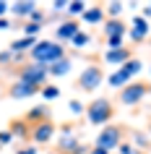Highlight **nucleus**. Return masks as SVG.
I'll return each instance as SVG.
<instances>
[{
    "mask_svg": "<svg viewBox=\"0 0 151 154\" xmlns=\"http://www.w3.org/2000/svg\"><path fill=\"white\" fill-rule=\"evenodd\" d=\"M104 37H128V24L122 18H107L104 21Z\"/></svg>",
    "mask_w": 151,
    "mask_h": 154,
    "instance_id": "dca6fc26",
    "label": "nucleus"
},
{
    "mask_svg": "<svg viewBox=\"0 0 151 154\" xmlns=\"http://www.w3.org/2000/svg\"><path fill=\"white\" fill-rule=\"evenodd\" d=\"M122 136H125V128L122 125H115V123H110V125H104L102 131H99V136H96L94 146H102V149H107V152H117V146L122 144Z\"/></svg>",
    "mask_w": 151,
    "mask_h": 154,
    "instance_id": "423d86ee",
    "label": "nucleus"
},
{
    "mask_svg": "<svg viewBox=\"0 0 151 154\" xmlns=\"http://www.w3.org/2000/svg\"><path fill=\"white\" fill-rule=\"evenodd\" d=\"M47 154H57V152H47Z\"/></svg>",
    "mask_w": 151,
    "mask_h": 154,
    "instance_id": "ea45409f",
    "label": "nucleus"
},
{
    "mask_svg": "<svg viewBox=\"0 0 151 154\" xmlns=\"http://www.w3.org/2000/svg\"><path fill=\"white\" fill-rule=\"evenodd\" d=\"M29 21H32V24H39V26H44V21H47V13H44V11H34L32 16H29Z\"/></svg>",
    "mask_w": 151,
    "mask_h": 154,
    "instance_id": "c756f323",
    "label": "nucleus"
},
{
    "mask_svg": "<svg viewBox=\"0 0 151 154\" xmlns=\"http://www.w3.org/2000/svg\"><path fill=\"white\" fill-rule=\"evenodd\" d=\"M68 3H71V0H55L52 8H55V11H68Z\"/></svg>",
    "mask_w": 151,
    "mask_h": 154,
    "instance_id": "72a5a7b5",
    "label": "nucleus"
},
{
    "mask_svg": "<svg viewBox=\"0 0 151 154\" xmlns=\"http://www.w3.org/2000/svg\"><path fill=\"white\" fill-rule=\"evenodd\" d=\"M104 11H107V16H110V18H120V13H122V3H107Z\"/></svg>",
    "mask_w": 151,
    "mask_h": 154,
    "instance_id": "a878e982",
    "label": "nucleus"
},
{
    "mask_svg": "<svg viewBox=\"0 0 151 154\" xmlns=\"http://www.w3.org/2000/svg\"><path fill=\"white\" fill-rule=\"evenodd\" d=\"M8 131H11V136H13V138H21V141H26V138L32 136V128L26 125V120H24V118H21V120H13Z\"/></svg>",
    "mask_w": 151,
    "mask_h": 154,
    "instance_id": "aec40b11",
    "label": "nucleus"
},
{
    "mask_svg": "<svg viewBox=\"0 0 151 154\" xmlns=\"http://www.w3.org/2000/svg\"><path fill=\"white\" fill-rule=\"evenodd\" d=\"M57 154H89V149L78 141L76 131L71 125H65L63 136H57Z\"/></svg>",
    "mask_w": 151,
    "mask_h": 154,
    "instance_id": "6e6552de",
    "label": "nucleus"
},
{
    "mask_svg": "<svg viewBox=\"0 0 151 154\" xmlns=\"http://www.w3.org/2000/svg\"><path fill=\"white\" fill-rule=\"evenodd\" d=\"M71 68H73L71 57H63V60H57V63L47 65V73H50V76H55V79H60V76H68V73H71Z\"/></svg>",
    "mask_w": 151,
    "mask_h": 154,
    "instance_id": "6ab92c4d",
    "label": "nucleus"
},
{
    "mask_svg": "<svg viewBox=\"0 0 151 154\" xmlns=\"http://www.w3.org/2000/svg\"><path fill=\"white\" fill-rule=\"evenodd\" d=\"M149 136H151V120H149Z\"/></svg>",
    "mask_w": 151,
    "mask_h": 154,
    "instance_id": "58836bf2",
    "label": "nucleus"
},
{
    "mask_svg": "<svg viewBox=\"0 0 151 154\" xmlns=\"http://www.w3.org/2000/svg\"><path fill=\"white\" fill-rule=\"evenodd\" d=\"M11 141H13V136H11V131H8V128H5V131H0V144H3V146H8Z\"/></svg>",
    "mask_w": 151,
    "mask_h": 154,
    "instance_id": "2f4dec72",
    "label": "nucleus"
},
{
    "mask_svg": "<svg viewBox=\"0 0 151 154\" xmlns=\"http://www.w3.org/2000/svg\"><path fill=\"white\" fill-rule=\"evenodd\" d=\"M68 50H65V45H60V42L55 39H39L37 42V47L29 52V63H39V65H52L57 63V60H63Z\"/></svg>",
    "mask_w": 151,
    "mask_h": 154,
    "instance_id": "f257e3e1",
    "label": "nucleus"
},
{
    "mask_svg": "<svg viewBox=\"0 0 151 154\" xmlns=\"http://www.w3.org/2000/svg\"><path fill=\"white\" fill-rule=\"evenodd\" d=\"M0 29H11V21H8V16H5V18H0Z\"/></svg>",
    "mask_w": 151,
    "mask_h": 154,
    "instance_id": "4c0bfd02",
    "label": "nucleus"
},
{
    "mask_svg": "<svg viewBox=\"0 0 151 154\" xmlns=\"http://www.w3.org/2000/svg\"><path fill=\"white\" fill-rule=\"evenodd\" d=\"M86 3H83V0H71V3H68V18H76V16H83V13H86Z\"/></svg>",
    "mask_w": 151,
    "mask_h": 154,
    "instance_id": "4be33fe9",
    "label": "nucleus"
},
{
    "mask_svg": "<svg viewBox=\"0 0 151 154\" xmlns=\"http://www.w3.org/2000/svg\"><path fill=\"white\" fill-rule=\"evenodd\" d=\"M146 94H151V84L149 81H141V79H135V81H130L128 86H122L117 94V102L125 107H135L138 102H143L146 99Z\"/></svg>",
    "mask_w": 151,
    "mask_h": 154,
    "instance_id": "20e7f679",
    "label": "nucleus"
},
{
    "mask_svg": "<svg viewBox=\"0 0 151 154\" xmlns=\"http://www.w3.org/2000/svg\"><path fill=\"white\" fill-rule=\"evenodd\" d=\"M47 65H39V63H29L26 60L21 68H18V81L24 84H32V86H37V89H42V86H47Z\"/></svg>",
    "mask_w": 151,
    "mask_h": 154,
    "instance_id": "39448f33",
    "label": "nucleus"
},
{
    "mask_svg": "<svg viewBox=\"0 0 151 154\" xmlns=\"http://www.w3.org/2000/svg\"><path fill=\"white\" fill-rule=\"evenodd\" d=\"M32 144L34 146H42V144H50L52 138H57V125H55V120L50 118V120H44V123H37V125H32Z\"/></svg>",
    "mask_w": 151,
    "mask_h": 154,
    "instance_id": "1a4fd4ad",
    "label": "nucleus"
},
{
    "mask_svg": "<svg viewBox=\"0 0 151 154\" xmlns=\"http://www.w3.org/2000/svg\"><path fill=\"white\" fill-rule=\"evenodd\" d=\"M13 57H16V55H13V50H0V65H8V63H13Z\"/></svg>",
    "mask_w": 151,
    "mask_h": 154,
    "instance_id": "7c9ffc66",
    "label": "nucleus"
},
{
    "mask_svg": "<svg viewBox=\"0 0 151 154\" xmlns=\"http://www.w3.org/2000/svg\"><path fill=\"white\" fill-rule=\"evenodd\" d=\"M107 42V50H120V47H128L125 45V37H104Z\"/></svg>",
    "mask_w": 151,
    "mask_h": 154,
    "instance_id": "393cba45",
    "label": "nucleus"
},
{
    "mask_svg": "<svg viewBox=\"0 0 151 154\" xmlns=\"http://www.w3.org/2000/svg\"><path fill=\"white\" fill-rule=\"evenodd\" d=\"M117 154H143V152H138L130 141H122V144L117 146Z\"/></svg>",
    "mask_w": 151,
    "mask_h": 154,
    "instance_id": "c85d7f7f",
    "label": "nucleus"
},
{
    "mask_svg": "<svg viewBox=\"0 0 151 154\" xmlns=\"http://www.w3.org/2000/svg\"><path fill=\"white\" fill-rule=\"evenodd\" d=\"M42 97H44V102H52V99H57L60 97V89H57L55 84H47V86H42V91H39Z\"/></svg>",
    "mask_w": 151,
    "mask_h": 154,
    "instance_id": "b1692460",
    "label": "nucleus"
},
{
    "mask_svg": "<svg viewBox=\"0 0 151 154\" xmlns=\"http://www.w3.org/2000/svg\"><path fill=\"white\" fill-rule=\"evenodd\" d=\"M50 107L47 105H37V107H32L29 112L24 115V120H26V125L32 128V125H37V123H44V120H50Z\"/></svg>",
    "mask_w": 151,
    "mask_h": 154,
    "instance_id": "2eb2a0df",
    "label": "nucleus"
},
{
    "mask_svg": "<svg viewBox=\"0 0 151 154\" xmlns=\"http://www.w3.org/2000/svg\"><path fill=\"white\" fill-rule=\"evenodd\" d=\"M102 81H104V68L99 63H91V65H86L83 68V73H78V89L81 91H96L99 86H102Z\"/></svg>",
    "mask_w": 151,
    "mask_h": 154,
    "instance_id": "0eeeda50",
    "label": "nucleus"
},
{
    "mask_svg": "<svg viewBox=\"0 0 151 154\" xmlns=\"http://www.w3.org/2000/svg\"><path fill=\"white\" fill-rule=\"evenodd\" d=\"M37 42H39V37H18V39L11 42V50H13L16 55H29V52L37 47Z\"/></svg>",
    "mask_w": 151,
    "mask_h": 154,
    "instance_id": "f3484780",
    "label": "nucleus"
},
{
    "mask_svg": "<svg viewBox=\"0 0 151 154\" xmlns=\"http://www.w3.org/2000/svg\"><path fill=\"white\" fill-rule=\"evenodd\" d=\"M42 89H37V86H32V84H24V81H13L11 84V89H8V97H13V99H29V97H34V94H39Z\"/></svg>",
    "mask_w": 151,
    "mask_h": 154,
    "instance_id": "ddd939ff",
    "label": "nucleus"
},
{
    "mask_svg": "<svg viewBox=\"0 0 151 154\" xmlns=\"http://www.w3.org/2000/svg\"><path fill=\"white\" fill-rule=\"evenodd\" d=\"M21 32H24V37H39L42 26H39V24H32V21H26V24H24V29H21Z\"/></svg>",
    "mask_w": 151,
    "mask_h": 154,
    "instance_id": "bb28decb",
    "label": "nucleus"
},
{
    "mask_svg": "<svg viewBox=\"0 0 151 154\" xmlns=\"http://www.w3.org/2000/svg\"><path fill=\"white\" fill-rule=\"evenodd\" d=\"M83 21H86L89 26H96V24H104V18H107V11H104L102 3H94V5H89L86 13H83Z\"/></svg>",
    "mask_w": 151,
    "mask_h": 154,
    "instance_id": "4468645a",
    "label": "nucleus"
},
{
    "mask_svg": "<svg viewBox=\"0 0 151 154\" xmlns=\"http://www.w3.org/2000/svg\"><path fill=\"white\" fill-rule=\"evenodd\" d=\"M130 57H133V50H130V47H120V50H104L102 60L107 65H117V68H120V65H125Z\"/></svg>",
    "mask_w": 151,
    "mask_h": 154,
    "instance_id": "f8f14e48",
    "label": "nucleus"
},
{
    "mask_svg": "<svg viewBox=\"0 0 151 154\" xmlns=\"http://www.w3.org/2000/svg\"><path fill=\"white\" fill-rule=\"evenodd\" d=\"M16 154H37V146H34V144H24Z\"/></svg>",
    "mask_w": 151,
    "mask_h": 154,
    "instance_id": "473e14b6",
    "label": "nucleus"
},
{
    "mask_svg": "<svg viewBox=\"0 0 151 154\" xmlns=\"http://www.w3.org/2000/svg\"><path fill=\"white\" fill-rule=\"evenodd\" d=\"M112 118H115V105H112L107 97H96L94 102L86 105V120L91 123V125L104 128V125L112 123Z\"/></svg>",
    "mask_w": 151,
    "mask_h": 154,
    "instance_id": "f03ea898",
    "label": "nucleus"
},
{
    "mask_svg": "<svg viewBox=\"0 0 151 154\" xmlns=\"http://www.w3.org/2000/svg\"><path fill=\"white\" fill-rule=\"evenodd\" d=\"M81 32V26L76 18H65V21H60L57 24V32H55V42H60V45H65V42H71L76 34Z\"/></svg>",
    "mask_w": 151,
    "mask_h": 154,
    "instance_id": "9b49d317",
    "label": "nucleus"
},
{
    "mask_svg": "<svg viewBox=\"0 0 151 154\" xmlns=\"http://www.w3.org/2000/svg\"><path fill=\"white\" fill-rule=\"evenodd\" d=\"M0 149H3V144H0Z\"/></svg>",
    "mask_w": 151,
    "mask_h": 154,
    "instance_id": "a19ab883",
    "label": "nucleus"
},
{
    "mask_svg": "<svg viewBox=\"0 0 151 154\" xmlns=\"http://www.w3.org/2000/svg\"><path fill=\"white\" fill-rule=\"evenodd\" d=\"M141 68H143V63L133 55L125 65H120L115 73L107 76V86H110V89H122V86H128L130 81H135V76L141 73Z\"/></svg>",
    "mask_w": 151,
    "mask_h": 154,
    "instance_id": "7ed1b4c3",
    "label": "nucleus"
},
{
    "mask_svg": "<svg viewBox=\"0 0 151 154\" xmlns=\"http://www.w3.org/2000/svg\"><path fill=\"white\" fill-rule=\"evenodd\" d=\"M34 11H37V3H26V0H18V3H11V13L13 16H18V18H26L29 21V16H32Z\"/></svg>",
    "mask_w": 151,
    "mask_h": 154,
    "instance_id": "a211bd4d",
    "label": "nucleus"
},
{
    "mask_svg": "<svg viewBox=\"0 0 151 154\" xmlns=\"http://www.w3.org/2000/svg\"><path fill=\"white\" fill-rule=\"evenodd\" d=\"M141 16L146 18V21H149V18H151V3H146V5H143V11H141Z\"/></svg>",
    "mask_w": 151,
    "mask_h": 154,
    "instance_id": "c9c22d12",
    "label": "nucleus"
},
{
    "mask_svg": "<svg viewBox=\"0 0 151 154\" xmlns=\"http://www.w3.org/2000/svg\"><path fill=\"white\" fill-rule=\"evenodd\" d=\"M130 144L138 152H143V149H151V138H146V133H141V131H133L130 133Z\"/></svg>",
    "mask_w": 151,
    "mask_h": 154,
    "instance_id": "412c9836",
    "label": "nucleus"
},
{
    "mask_svg": "<svg viewBox=\"0 0 151 154\" xmlns=\"http://www.w3.org/2000/svg\"><path fill=\"white\" fill-rule=\"evenodd\" d=\"M68 107H71L73 115H86V105H83L81 99H71V102H68Z\"/></svg>",
    "mask_w": 151,
    "mask_h": 154,
    "instance_id": "cd10ccee",
    "label": "nucleus"
},
{
    "mask_svg": "<svg viewBox=\"0 0 151 154\" xmlns=\"http://www.w3.org/2000/svg\"><path fill=\"white\" fill-rule=\"evenodd\" d=\"M151 34V24L146 21L143 16H133L130 18V26H128V37H130V42H146V37Z\"/></svg>",
    "mask_w": 151,
    "mask_h": 154,
    "instance_id": "9d476101",
    "label": "nucleus"
},
{
    "mask_svg": "<svg viewBox=\"0 0 151 154\" xmlns=\"http://www.w3.org/2000/svg\"><path fill=\"white\" fill-rule=\"evenodd\" d=\"M71 45H73L76 50H83V47H89V45H91V34H89V32H78V34H76V37L71 39Z\"/></svg>",
    "mask_w": 151,
    "mask_h": 154,
    "instance_id": "5701e85b",
    "label": "nucleus"
},
{
    "mask_svg": "<svg viewBox=\"0 0 151 154\" xmlns=\"http://www.w3.org/2000/svg\"><path fill=\"white\" fill-rule=\"evenodd\" d=\"M89 154H110V152H107V149H102V146H91V149H89Z\"/></svg>",
    "mask_w": 151,
    "mask_h": 154,
    "instance_id": "e433bc0d",
    "label": "nucleus"
},
{
    "mask_svg": "<svg viewBox=\"0 0 151 154\" xmlns=\"http://www.w3.org/2000/svg\"><path fill=\"white\" fill-rule=\"evenodd\" d=\"M11 11V3H5V0H0V18H5V13Z\"/></svg>",
    "mask_w": 151,
    "mask_h": 154,
    "instance_id": "f704fd0d",
    "label": "nucleus"
}]
</instances>
